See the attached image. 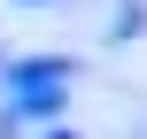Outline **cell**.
Returning <instances> with one entry per match:
<instances>
[{
	"instance_id": "6da1fadb",
	"label": "cell",
	"mask_w": 147,
	"mask_h": 139,
	"mask_svg": "<svg viewBox=\"0 0 147 139\" xmlns=\"http://www.w3.org/2000/svg\"><path fill=\"white\" fill-rule=\"evenodd\" d=\"M62 139H70V132H62Z\"/></svg>"
}]
</instances>
